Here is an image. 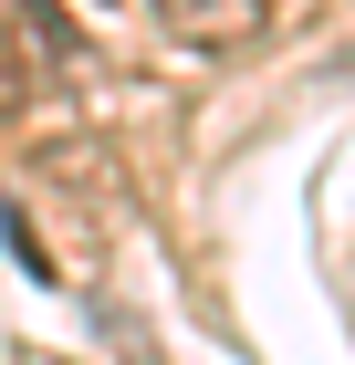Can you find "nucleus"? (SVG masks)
<instances>
[{"label":"nucleus","instance_id":"nucleus-1","mask_svg":"<svg viewBox=\"0 0 355 365\" xmlns=\"http://www.w3.org/2000/svg\"><path fill=\"white\" fill-rule=\"evenodd\" d=\"M157 11L167 42H189V53H241L272 31V0H146Z\"/></svg>","mask_w":355,"mask_h":365},{"label":"nucleus","instance_id":"nucleus-2","mask_svg":"<svg viewBox=\"0 0 355 365\" xmlns=\"http://www.w3.org/2000/svg\"><path fill=\"white\" fill-rule=\"evenodd\" d=\"M31 94V53H21V31H11V11H0V115Z\"/></svg>","mask_w":355,"mask_h":365}]
</instances>
